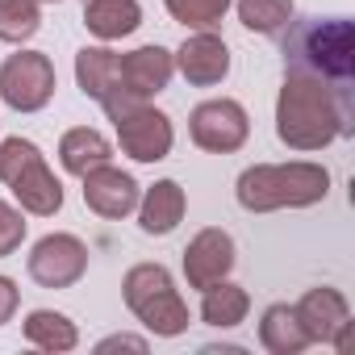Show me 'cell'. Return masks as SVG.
I'll list each match as a JSON object with an SVG mask.
<instances>
[{
  "instance_id": "obj_1",
  "label": "cell",
  "mask_w": 355,
  "mask_h": 355,
  "mask_svg": "<svg viewBox=\"0 0 355 355\" xmlns=\"http://www.w3.org/2000/svg\"><path fill=\"white\" fill-rule=\"evenodd\" d=\"M355 130L351 84H326L305 71H288L276 96V138L288 150H326Z\"/></svg>"
},
{
  "instance_id": "obj_2",
  "label": "cell",
  "mask_w": 355,
  "mask_h": 355,
  "mask_svg": "<svg viewBox=\"0 0 355 355\" xmlns=\"http://www.w3.org/2000/svg\"><path fill=\"white\" fill-rule=\"evenodd\" d=\"M284 67L326 84H355V26L347 17H305L284 26Z\"/></svg>"
},
{
  "instance_id": "obj_3",
  "label": "cell",
  "mask_w": 355,
  "mask_h": 355,
  "mask_svg": "<svg viewBox=\"0 0 355 355\" xmlns=\"http://www.w3.org/2000/svg\"><path fill=\"white\" fill-rule=\"evenodd\" d=\"M330 193V171L322 163H255L239 175V205L247 214H272V209H309L326 201Z\"/></svg>"
},
{
  "instance_id": "obj_4",
  "label": "cell",
  "mask_w": 355,
  "mask_h": 355,
  "mask_svg": "<svg viewBox=\"0 0 355 355\" xmlns=\"http://www.w3.org/2000/svg\"><path fill=\"white\" fill-rule=\"evenodd\" d=\"M121 297L130 313L159 338H175L189 330V305L163 263H134L121 280Z\"/></svg>"
},
{
  "instance_id": "obj_5",
  "label": "cell",
  "mask_w": 355,
  "mask_h": 355,
  "mask_svg": "<svg viewBox=\"0 0 355 355\" xmlns=\"http://www.w3.org/2000/svg\"><path fill=\"white\" fill-rule=\"evenodd\" d=\"M0 180L9 184L17 205L34 218H55L63 209V184L46 167V155L30 138H5L0 142Z\"/></svg>"
},
{
  "instance_id": "obj_6",
  "label": "cell",
  "mask_w": 355,
  "mask_h": 355,
  "mask_svg": "<svg viewBox=\"0 0 355 355\" xmlns=\"http://www.w3.org/2000/svg\"><path fill=\"white\" fill-rule=\"evenodd\" d=\"M55 63L42 51H17L0 63V101L17 113H38L55 96Z\"/></svg>"
},
{
  "instance_id": "obj_7",
  "label": "cell",
  "mask_w": 355,
  "mask_h": 355,
  "mask_svg": "<svg viewBox=\"0 0 355 355\" xmlns=\"http://www.w3.org/2000/svg\"><path fill=\"white\" fill-rule=\"evenodd\" d=\"M189 134L201 150L209 155H234L247 138H251V117L239 101L218 96V101H201L189 113Z\"/></svg>"
},
{
  "instance_id": "obj_8",
  "label": "cell",
  "mask_w": 355,
  "mask_h": 355,
  "mask_svg": "<svg viewBox=\"0 0 355 355\" xmlns=\"http://www.w3.org/2000/svg\"><path fill=\"white\" fill-rule=\"evenodd\" d=\"M113 125H117V142H121V150H125L134 163H159V159L171 155L175 130H171V117L159 113L155 105L142 101V105L125 109Z\"/></svg>"
},
{
  "instance_id": "obj_9",
  "label": "cell",
  "mask_w": 355,
  "mask_h": 355,
  "mask_svg": "<svg viewBox=\"0 0 355 355\" xmlns=\"http://www.w3.org/2000/svg\"><path fill=\"white\" fill-rule=\"evenodd\" d=\"M297 318L309 334V343H330L334 351H347L351 347V305L338 288H309L297 305Z\"/></svg>"
},
{
  "instance_id": "obj_10",
  "label": "cell",
  "mask_w": 355,
  "mask_h": 355,
  "mask_svg": "<svg viewBox=\"0 0 355 355\" xmlns=\"http://www.w3.org/2000/svg\"><path fill=\"white\" fill-rule=\"evenodd\" d=\"M88 272V247L76 234H46L30 251V276L42 288H71Z\"/></svg>"
},
{
  "instance_id": "obj_11",
  "label": "cell",
  "mask_w": 355,
  "mask_h": 355,
  "mask_svg": "<svg viewBox=\"0 0 355 355\" xmlns=\"http://www.w3.org/2000/svg\"><path fill=\"white\" fill-rule=\"evenodd\" d=\"M80 180H84V205L96 218L117 222V218H125V214L138 209V180H134L130 171H121L113 163H101L88 175H80Z\"/></svg>"
},
{
  "instance_id": "obj_12",
  "label": "cell",
  "mask_w": 355,
  "mask_h": 355,
  "mask_svg": "<svg viewBox=\"0 0 355 355\" xmlns=\"http://www.w3.org/2000/svg\"><path fill=\"white\" fill-rule=\"evenodd\" d=\"M230 272H234V239L226 230L209 226L184 247V280H189V288H209V284L226 280Z\"/></svg>"
},
{
  "instance_id": "obj_13",
  "label": "cell",
  "mask_w": 355,
  "mask_h": 355,
  "mask_svg": "<svg viewBox=\"0 0 355 355\" xmlns=\"http://www.w3.org/2000/svg\"><path fill=\"white\" fill-rule=\"evenodd\" d=\"M171 59H175L180 76H184L193 88H214V84H222V80L230 76V46H226L218 34H209V30L184 38V46L175 51Z\"/></svg>"
},
{
  "instance_id": "obj_14",
  "label": "cell",
  "mask_w": 355,
  "mask_h": 355,
  "mask_svg": "<svg viewBox=\"0 0 355 355\" xmlns=\"http://www.w3.org/2000/svg\"><path fill=\"white\" fill-rule=\"evenodd\" d=\"M117 71H121V92H130L134 101H150L167 88V80L175 71V59L163 46H138V51L121 55Z\"/></svg>"
},
{
  "instance_id": "obj_15",
  "label": "cell",
  "mask_w": 355,
  "mask_h": 355,
  "mask_svg": "<svg viewBox=\"0 0 355 355\" xmlns=\"http://www.w3.org/2000/svg\"><path fill=\"white\" fill-rule=\"evenodd\" d=\"M189 197L175 180H155L142 197H138V226L142 234H171L175 226L184 222Z\"/></svg>"
},
{
  "instance_id": "obj_16",
  "label": "cell",
  "mask_w": 355,
  "mask_h": 355,
  "mask_svg": "<svg viewBox=\"0 0 355 355\" xmlns=\"http://www.w3.org/2000/svg\"><path fill=\"white\" fill-rule=\"evenodd\" d=\"M121 55H113L109 46H84L76 55V84L84 96H92L96 105H105L117 88H121V71H117Z\"/></svg>"
},
{
  "instance_id": "obj_17",
  "label": "cell",
  "mask_w": 355,
  "mask_h": 355,
  "mask_svg": "<svg viewBox=\"0 0 355 355\" xmlns=\"http://www.w3.org/2000/svg\"><path fill=\"white\" fill-rule=\"evenodd\" d=\"M84 26L101 42H117L142 26L138 0H84Z\"/></svg>"
},
{
  "instance_id": "obj_18",
  "label": "cell",
  "mask_w": 355,
  "mask_h": 355,
  "mask_svg": "<svg viewBox=\"0 0 355 355\" xmlns=\"http://www.w3.org/2000/svg\"><path fill=\"white\" fill-rule=\"evenodd\" d=\"M109 159H113V146H109V138H105L101 130L76 125V130H67V134L59 138V163H63V171H71V175H88L92 167H101V163H109Z\"/></svg>"
},
{
  "instance_id": "obj_19",
  "label": "cell",
  "mask_w": 355,
  "mask_h": 355,
  "mask_svg": "<svg viewBox=\"0 0 355 355\" xmlns=\"http://www.w3.org/2000/svg\"><path fill=\"white\" fill-rule=\"evenodd\" d=\"M259 343L272 355H301L309 347V334H305L293 305H268L259 318Z\"/></svg>"
},
{
  "instance_id": "obj_20",
  "label": "cell",
  "mask_w": 355,
  "mask_h": 355,
  "mask_svg": "<svg viewBox=\"0 0 355 355\" xmlns=\"http://www.w3.org/2000/svg\"><path fill=\"white\" fill-rule=\"evenodd\" d=\"M247 309H251V297H247L243 284L218 280V284L201 288V322H205V326L234 330L239 322H247Z\"/></svg>"
},
{
  "instance_id": "obj_21",
  "label": "cell",
  "mask_w": 355,
  "mask_h": 355,
  "mask_svg": "<svg viewBox=\"0 0 355 355\" xmlns=\"http://www.w3.org/2000/svg\"><path fill=\"white\" fill-rule=\"evenodd\" d=\"M26 343H34L38 351H76L80 343V330L67 313H55V309H34L26 318Z\"/></svg>"
},
{
  "instance_id": "obj_22",
  "label": "cell",
  "mask_w": 355,
  "mask_h": 355,
  "mask_svg": "<svg viewBox=\"0 0 355 355\" xmlns=\"http://www.w3.org/2000/svg\"><path fill=\"white\" fill-rule=\"evenodd\" d=\"M42 30L38 0H0V42H30Z\"/></svg>"
},
{
  "instance_id": "obj_23",
  "label": "cell",
  "mask_w": 355,
  "mask_h": 355,
  "mask_svg": "<svg viewBox=\"0 0 355 355\" xmlns=\"http://www.w3.org/2000/svg\"><path fill=\"white\" fill-rule=\"evenodd\" d=\"M239 21L251 34H280L293 21V0H239Z\"/></svg>"
},
{
  "instance_id": "obj_24",
  "label": "cell",
  "mask_w": 355,
  "mask_h": 355,
  "mask_svg": "<svg viewBox=\"0 0 355 355\" xmlns=\"http://www.w3.org/2000/svg\"><path fill=\"white\" fill-rule=\"evenodd\" d=\"M163 5H167L171 21H180L189 30H214L234 0H163Z\"/></svg>"
},
{
  "instance_id": "obj_25",
  "label": "cell",
  "mask_w": 355,
  "mask_h": 355,
  "mask_svg": "<svg viewBox=\"0 0 355 355\" xmlns=\"http://www.w3.org/2000/svg\"><path fill=\"white\" fill-rule=\"evenodd\" d=\"M21 239H26V218H21V209H13V205L0 201V259L13 255V251L21 247Z\"/></svg>"
},
{
  "instance_id": "obj_26",
  "label": "cell",
  "mask_w": 355,
  "mask_h": 355,
  "mask_svg": "<svg viewBox=\"0 0 355 355\" xmlns=\"http://www.w3.org/2000/svg\"><path fill=\"white\" fill-rule=\"evenodd\" d=\"M17 301H21V293H17V284L9 280V276H0V326H5L13 313H17Z\"/></svg>"
},
{
  "instance_id": "obj_27",
  "label": "cell",
  "mask_w": 355,
  "mask_h": 355,
  "mask_svg": "<svg viewBox=\"0 0 355 355\" xmlns=\"http://www.w3.org/2000/svg\"><path fill=\"white\" fill-rule=\"evenodd\" d=\"M109 347H134V351H146V343H142V338H130V334H121V338H105V343H101V351H109Z\"/></svg>"
},
{
  "instance_id": "obj_28",
  "label": "cell",
  "mask_w": 355,
  "mask_h": 355,
  "mask_svg": "<svg viewBox=\"0 0 355 355\" xmlns=\"http://www.w3.org/2000/svg\"><path fill=\"white\" fill-rule=\"evenodd\" d=\"M38 5H59V0H38Z\"/></svg>"
}]
</instances>
